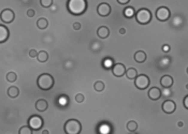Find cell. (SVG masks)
Segmentation results:
<instances>
[{
  "label": "cell",
  "mask_w": 188,
  "mask_h": 134,
  "mask_svg": "<svg viewBox=\"0 0 188 134\" xmlns=\"http://www.w3.org/2000/svg\"><path fill=\"white\" fill-rule=\"evenodd\" d=\"M26 14H27L28 17H34V16L36 15V11H34V9H28L27 12H26Z\"/></svg>",
  "instance_id": "f1b7e54d"
},
{
  "label": "cell",
  "mask_w": 188,
  "mask_h": 134,
  "mask_svg": "<svg viewBox=\"0 0 188 134\" xmlns=\"http://www.w3.org/2000/svg\"><path fill=\"white\" fill-rule=\"evenodd\" d=\"M173 83H174V79H173L172 76L170 75H163L160 78V85H161L163 88H170L172 87Z\"/></svg>",
  "instance_id": "5bb4252c"
},
{
  "label": "cell",
  "mask_w": 188,
  "mask_h": 134,
  "mask_svg": "<svg viewBox=\"0 0 188 134\" xmlns=\"http://www.w3.org/2000/svg\"><path fill=\"white\" fill-rule=\"evenodd\" d=\"M149 84H151V79L146 74H139L134 78V86L139 90H145L149 87Z\"/></svg>",
  "instance_id": "5b68a950"
},
{
  "label": "cell",
  "mask_w": 188,
  "mask_h": 134,
  "mask_svg": "<svg viewBox=\"0 0 188 134\" xmlns=\"http://www.w3.org/2000/svg\"><path fill=\"white\" fill-rule=\"evenodd\" d=\"M10 37V30L7 26L0 24V44L7 42Z\"/></svg>",
  "instance_id": "4fadbf2b"
},
{
  "label": "cell",
  "mask_w": 188,
  "mask_h": 134,
  "mask_svg": "<svg viewBox=\"0 0 188 134\" xmlns=\"http://www.w3.org/2000/svg\"><path fill=\"white\" fill-rule=\"evenodd\" d=\"M42 134H50V131H48V130H43Z\"/></svg>",
  "instance_id": "8d00e7d4"
},
{
  "label": "cell",
  "mask_w": 188,
  "mask_h": 134,
  "mask_svg": "<svg viewBox=\"0 0 188 134\" xmlns=\"http://www.w3.org/2000/svg\"><path fill=\"white\" fill-rule=\"evenodd\" d=\"M48 26V21H47L45 17H41L37 21V27L41 30H44V29L47 28Z\"/></svg>",
  "instance_id": "7402d4cb"
},
{
  "label": "cell",
  "mask_w": 188,
  "mask_h": 134,
  "mask_svg": "<svg viewBox=\"0 0 188 134\" xmlns=\"http://www.w3.org/2000/svg\"><path fill=\"white\" fill-rule=\"evenodd\" d=\"M134 15H136V10H134V8H132V7H126V8L124 9V16H125L126 19H131V17H133Z\"/></svg>",
  "instance_id": "ffe728a7"
},
{
  "label": "cell",
  "mask_w": 188,
  "mask_h": 134,
  "mask_svg": "<svg viewBox=\"0 0 188 134\" xmlns=\"http://www.w3.org/2000/svg\"><path fill=\"white\" fill-rule=\"evenodd\" d=\"M73 29L74 30H80V29H81V24H80V23H74Z\"/></svg>",
  "instance_id": "1f68e13d"
},
{
  "label": "cell",
  "mask_w": 188,
  "mask_h": 134,
  "mask_svg": "<svg viewBox=\"0 0 188 134\" xmlns=\"http://www.w3.org/2000/svg\"><path fill=\"white\" fill-rule=\"evenodd\" d=\"M37 85L41 90H51L54 86V77L50 73L41 74L37 79Z\"/></svg>",
  "instance_id": "7a4b0ae2"
},
{
  "label": "cell",
  "mask_w": 188,
  "mask_h": 134,
  "mask_svg": "<svg viewBox=\"0 0 188 134\" xmlns=\"http://www.w3.org/2000/svg\"><path fill=\"white\" fill-rule=\"evenodd\" d=\"M118 32H119L120 34H125L126 33V29L125 28H120L119 31H118Z\"/></svg>",
  "instance_id": "e575fe53"
},
{
  "label": "cell",
  "mask_w": 188,
  "mask_h": 134,
  "mask_svg": "<svg viewBox=\"0 0 188 134\" xmlns=\"http://www.w3.org/2000/svg\"><path fill=\"white\" fill-rule=\"evenodd\" d=\"M130 2V0H117V3H119V4H127V3Z\"/></svg>",
  "instance_id": "4dcf8cb0"
},
{
  "label": "cell",
  "mask_w": 188,
  "mask_h": 134,
  "mask_svg": "<svg viewBox=\"0 0 188 134\" xmlns=\"http://www.w3.org/2000/svg\"><path fill=\"white\" fill-rule=\"evenodd\" d=\"M37 59H38V61L41 63L46 62V61L48 60V54H47V52H45V50H41V52H39L37 55Z\"/></svg>",
  "instance_id": "44dd1931"
},
{
  "label": "cell",
  "mask_w": 188,
  "mask_h": 134,
  "mask_svg": "<svg viewBox=\"0 0 188 134\" xmlns=\"http://www.w3.org/2000/svg\"><path fill=\"white\" fill-rule=\"evenodd\" d=\"M48 108V103L44 99H39V100L36 102V110L38 112H45V110Z\"/></svg>",
  "instance_id": "2e32d148"
},
{
  "label": "cell",
  "mask_w": 188,
  "mask_h": 134,
  "mask_svg": "<svg viewBox=\"0 0 188 134\" xmlns=\"http://www.w3.org/2000/svg\"><path fill=\"white\" fill-rule=\"evenodd\" d=\"M16 79H17V74H16L15 72L11 71L7 74V81H8L9 83H14V81H16Z\"/></svg>",
  "instance_id": "d4e9b609"
},
{
  "label": "cell",
  "mask_w": 188,
  "mask_h": 134,
  "mask_svg": "<svg viewBox=\"0 0 188 134\" xmlns=\"http://www.w3.org/2000/svg\"><path fill=\"white\" fill-rule=\"evenodd\" d=\"M34 130L30 129L28 126H23L21 127V129L19 130V134H32Z\"/></svg>",
  "instance_id": "484cf974"
},
{
  "label": "cell",
  "mask_w": 188,
  "mask_h": 134,
  "mask_svg": "<svg viewBox=\"0 0 188 134\" xmlns=\"http://www.w3.org/2000/svg\"><path fill=\"white\" fill-rule=\"evenodd\" d=\"M0 19L4 23V24H11L12 21L15 19V13L13 10L11 9H3L0 12Z\"/></svg>",
  "instance_id": "ba28073f"
},
{
  "label": "cell",
  "mask_w": 188,
  "mask_h": 134,
  "mask_svg": "<svg viewBox=\"0 0 188 134\" xmlns=\"http://www.w3.org/2000/svg\"><path fill=\"white\" fill-rule=\"evenodd\" d=\"M75 101L78 103H83L85 101V97H84L83 93H78L75 95Z\"/></svg>",
  "instance_id": "83f0119b"
},
{
  "label": "cell",
  "mask_w": 188,
  "mask_h": 134,
  "mask_svg": "<svg viewBox=\"0 0 188 134\" xmlns=\"http://www.w3.org/2000/svg\"><path fill=\"white\" fill-rule=\"evenodd\" d=\"M112 73L114 76L116 77H122L125 75L126 73V67L124 63H115L112 67Z\"/></svg>",
  "instance_id": "8fae6325"
},
{
  "label": "cell",
  "mask_w": 188,
  "mask_h": 134,
  "mask_svg": "<svg viewBox=\"0 0 188 134\" xmlns=\"http://www.w3.org/2000/svg\"><path fill=\"white\" fill-rule=\"evenodd\" d=\"M162 50L167 53V52H169V50H170V46H169V45H163V46H162Z\"/></svg>",
  "instance_id": "836d02e7"
},
{
  "label": "cell",
  "mask_w": 188,
  "mask_h": 134,
  "mask_svg": "<svg viewBox=\"0 0 188 134\" xmlns=\"http://www.w3.org/2000/svg\"><path fill=\"white\" fill-rule=\"evenodd\" d=\"M125 75L128 79H134L137 76H138V71H137V69H134V68L126 69Z\"/></svg>",
  "instance_id": "d6986e66"
},
{
  "label": "cell",
  "mask_w": 188,
  "mask_h": 134,
  "mask_svg": "<svg viewBox=\"0 0 188 134\" xmlns=\"http://www.w3.org/2000/svg\"><path fill=\"white\" fill-rule=\"evenodd\" d=\"M178 126L180 127V128H182V127L184 126V122H183V121H178Z\"/></svg>",
  "instance_id": "d590c367"
},
{
  "label": "cell",
  "mask_w": 188,
  "mask_h": 134,
  "mask_svg": "<svg viewBox=\"0 0 188 134\" xmlns=\"http://www.w3.org/2000/svg\"><path fill=\"white\" fill-rule=\"evenodd\" d=\"M44 124V120L42 118L41 116L39 115H32L29 117L28 119V127L30 129L34 130V131H38V130L42 129V127Z\"/></svg>",
  "instance_id": "8992f818"
},
{
  "label": "cell",
  "mask_w": 188,
  "mask_h": 134,
  "mask_svg": "<svg viewBox=\"0 0 188 134\" xmlns=\"http://www.w3.org/2000/svg\"><path fill=\"white\" fill-rule=\"evenodd\" d=\"M184 106H185L186 110H188V96L184 98Z\"/></svg>",
  "instance_id": "d6a6232c"
},
{
  "label": "cell",
  "mask_w": 188,
  "mask_h": 134,
  "mask_svg": "<svg viewBox=\"0 0 188 134\" xmlns=\"http://www.w3.org/2000/svg\"><path fill=\"white\" fill-rule=\"evenodd\" d=\"M37 55H38V52L36 50H29V57L37 58Z\"/></svg>",
  "instance_id": "f546056e"
},
{
  "label": "cell",
  "mask_w": 188,
  "mask_h": 134,
  "mask_svg": "<svg viewBox=\"0 0 188 134\" xmlns=\"http://www.w3.org/2000/svg\"><path fill=\"white\" fill-rule=\"evenodd\" d=\"M63 131L66 134H80L82 131V124L78 119H69L63 126Z\"/></svg>",
  "instance_id": "3957f363"
},
{
  "label": "cell",
  "mask_w": 188,
  "mask_h": 134,
  "mask_svg": "<svg viewBox=\"0 0 188 134\" xmlns=\"http://www.w3.org/2000/svg\"><path fill=\"white\" fill-rule=\"evenodd\" d=\"M7 95H8V97L12 98V99H15V98H17V97H19V87H16V86L9 87L8 90H7Z\"/></svg>",
  "instance_id": "ac0fdd59"
},
{
  "label": "cell",
  "mask_w": 188,
  "mask_h": 134,
  "mask_svg": "<svg viewBox=\"0 0 188 134\" xmlns=\"http://www.w3.org/2000/svg\"><path fill=\"white\" fill-rule=\"evenodd\" d=\"M146 59H147V55L143 50H138V52H136V54H134V61H136V62L143 63L146 61Z\"/></svg>",
  "instance_id": "e0dca14e"
},
{
  "label": "cell",
  "mask_w": 188,
  "mask_h": 134,
  "mask_svg": "<svg viewBox=\"0 0 188 134\" xmlns=\"http://www.w3.org/2000/svg\"><path fill=\"white\" fill-rule=\"evenodd\" d=\"M127 130L129 132H136L138 130V122L134 120H130L127 122Z\"/></svg>",
  "instance_id": "603a6c76"
},
{
  "label": "cell",
  "mask_w": 188,
  "mask_h": 134,
  "mask_svg": "<svg viewBox=\"0 0 188 134\" xmlns=\"http://www.w3.org/2000/svg\"><path fill=\"white\" fill-rule=\"evenodd\" d=\"M156 19L159 21H167L171 16V11L167 7H159L156 10Z\"/></svg>",
  "instance_id": "52a82bcc"
},
{
  "label": "cell",
  "mask_w": 188,
  "mask_h": 134,
  "mask_svg": "<svg viewBox=\"0 0 188 134\" xmlns=\"http://www.w3.org/2000/svg\"><path fill=\"white\" fill-rule=\"evenodd\" d=\"M104 88H105L104 83H103V81H97L96 83L94 84V89L96 90V91H98V92L103 91V90H104Z\"/></svg>",
  "instance_id": "cb8c5ba5"
},
{
  "label": "cell",
  "mask_w": 188,
  "mask_h": 134,
  "mask_svg": "<svg viewBox=\"0 0 188 134\" xmlns=\"http://www.w3.org/2000/svg\"><path fill=\"white\" fill-rule=\"evenodd\" d=\"M97 36L100 39H107L110 36V29L107 28V26H100L97 30Z\"/></svg>",
  "instance_id": "9a60e30c"
},
{
  "label": "cell",
  "mask_w": 188,
  "mask_h": 134,
  "mask_svg": "<svg viewBox=\"0 0 188 134\" xmlns=\"http://www.w3.org/2000/svg\"><path fill=\"white\" fill-rule=\"evenodd\" d=\"M161 110L166 114H173L176 110V104L173 100H166L161 104Z\"/></svg>",
  "instance_id": "30bf717a"
},
{
  "label": "cell",
  "mask_w": 188,
  "mask_h": 134,
  "mask_svg": "<svg viewBox=\"0 0 188 134\" xmlns=\"http://www.w3.org/2000/svg\"><path fill=\"white\" fill-rule=\"evenodd\" d=\"M151 12L146 8H141L139 9L136 12V21H138L140 25H147L151 23Z\"/></svg>",
  "instance_id": "277c9868"
},
{
  "label": "cell",
  "mask_w": 188,
  "mask_h": 134,
  "mask_svg": "<svg viewBox=\"0 0 188 134\" xmlns=\"http://www.w3.org/2000/svg\"><path fill=\"white\" fill-rule=\"evenodd\" d=\"M40 4L43 8H50L53 4V0H40Z\"/></svg>",
  "instance_id": "4316f807"
},
{
  "label": "cell",
  "mask_w": 188,
  "mask_h": 134,
  "mask_svg": "<svg viewBox=\"0 0 188 134\" xmlns=\"http://www.w3.org/2000/svg\"><path fill=\"white\" fill-rule=\"evenodd\" d=\"M147 96H148V98L151 99V100L157 101L161 98L162 92L158 87H151V89L148 90V92H147Z\"/></svg>",
  "instance_id": "7c38bea8"
},
{
  "label": "cell",
  "mask_w": 188,
  "mask_h": 134,
  "mask_svg": "<svg viewBox=\"0 0 188 134\" xmlns=\"http://www.w3.org/2000/svg\"><path fill=\"white\" fill-rule=\"evenodd\" d=\"M111 5L107 2H101L97 7V13L102 17H107L111 14Z\"/></svg>",
  "instance_id": "9c48e42d"
},
{
  "label": "cell",
  "mask_w": 188,
  "mask_h": 134,
  "mask_svg": "<svg viewBox=\"0 0 188 134\" xmlns=\"http://www.w3.org/2000/svg\"><path fill=\"white\" fill-rule=\"evenodd\" d=\"M67 9L72 15H82L87 10L86 0H69L67 2Z\"/></svg>",
  "instance_id": "6da1fadb"
}]
</instances>
